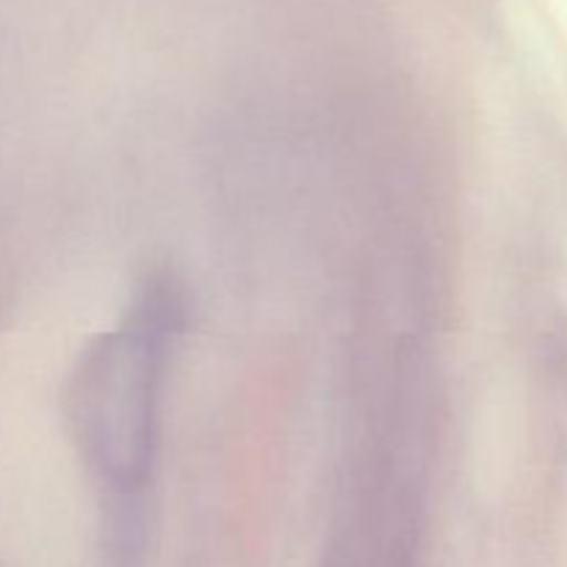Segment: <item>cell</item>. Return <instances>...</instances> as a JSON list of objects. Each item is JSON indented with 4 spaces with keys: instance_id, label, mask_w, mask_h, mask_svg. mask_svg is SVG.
Segmentation results:
<instances>
[{
    "instance_id": "1",
    "label": "cell",
    "mask_w": 567,
    "mask_h": 567,
    "mask_svg": "<svg viewBox=\"0 0 567 567\" xmlns=\"http://www.w3.org/2000/svg\"><path fill=\"white\" fill-rule=\"evenodd\" d=\"M186 299L175 277H144L125 313L81 352L66 391L72 437L105 502L114 507L116 543L131 548L138 502L158 457L161 391Z\"/></svg>"
}]
</instances>
